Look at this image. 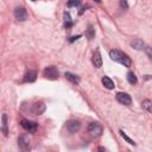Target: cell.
Returning a JSON list of instances; mask_svg holds the SVG:
<instances>
[{
    "label": "cell",
    "mask_w": 152,
    "mask_h": 152,
    "mask_svg": "<svg viewBox=\"0 0 152 152\" xmlns=\"http://www.w3.org/2000/svg\"><path fill=\"white\" fill-rule=\"evenodd\" d=\"M109 57H110L112 61L118 62V63L122 64L124 66H127V68H128V66L132 65L131 58H129L127 55H125L124 52H121L120 50H116V49L110 50V51H109Z\"/></svg>",
    "instance_id": "cell-1"
},
{
    "label": "cell",
    "mask_w": 152,
    "mask_h": 152,
    "mask_svg": "<svg viewBox=\"0 0 152 152\" xmlns=\"http://www.w3.org/2000/svg\"><path fill=\"white\" fill-rule=\"evenodd\" d=\"M88 132L91 137H100L103 132V127L99 124V122H91L89 126H88Z\"/></svg>",
    "instance_id": "cell-2"
},
{
    "label": "cell",
    "mask_w": 152,
    "mask_h": 152,
    "mask_svg": "<svg viewBox=\"0 0 152 152\" xmlns=\"http://www.w3.org/2000/svg\"><path fill=\"white\" fill-rule=\"evenodd\" d=\"M43 75H44V77H46L49 80H57L58 78V70L56 66L51 65V66H48L44 69Z\"/></svg>",
    "instance_id": "cell-3"
},
{
    "label": "cell",
    "mask_w": 152,
    "mask_h": 152,
    "mask_svg": "<svg viewBox=\"0 0 152 152\" xmlns=\"http://www.w3.org/2000/svg\"><path fill=\"white\" fill-rule=\"evenodd\" d=\"M18 146L21 151H28L30 150V138L27 134H21L18 139Z\"/></svg>",
    "instance_id": "cell-4"
},
{
    "label": "cell",
    "mask_w": 152,
    "mask_h": 152,
    "mask_svg": "<svg viewBox=\"0 0 152 152\" xmlns=\"http://www.w3.org/2000/svg\"><path fill=\"white\" fill-rule=\"evenodd\" d=\"M20 125H21V127L24 129H26L27 132H31V133H34L36 129H37V127H38V124L37 122L30 121V120H25V119H23L20 121Z\"/></svg>",
    "instance_id": "cell-5"
},
{
    "label": "cell",
    "mask_w": 152,
    "mask_h": 152,
    "mask_svg": "<svg viewBox=\"0 0 152 152\" xmlns=\"http://www.w3.org/2000/svg\"><path fill=\"white\" fill-rule=\"evenodd\" d=\"M116 100L118 102H120L121 104H125V106H129L132 103V97L127 94V93H118L116 94Z\"/></svg>",
    "instance_id": "cell-6"
},
{
    "label": "cell",
    "mask_w": 152,
    "mask_h": 152,
    "mask_svg": "<svg viewBox=\"0 0 152 152\" xmlns=\"http://www.w3.org/2000/svg\"><path fill=\"white\" fill-rule=\"evenodd\" d=\"M14 17L18 21H25L27 19V12L24 7H17L14 10Z\"/></svg>",
    "instance_id": "cell-7"
},
{
    "label": "cell",
    "mask_w": 152,
    "mask_h": 152,
    "mask_svg": "<svg viewBox=\"0 0 152 152\" xmlns=\"http://www.w3.org/2000/svg\"><path fill=\"white\" fill-rule=\"evenodd\" d=\"M81 128V122L78 120H69L66 122V129L70 133H76Z\"/></svg>",
    "instance_id": "cell-8"
},
{
    "label": "cell",
    "mask_w": 152,
    "mask_h": 152,
    "mask_svg": "<svg viewBox=\"0 0 152 152\" xmlns=\"http://www.w3.org/2000/svg\"><path fill=\"white\" fill-rule=\"evenodd\" d=\"M91 61H93V64H94L95 68H101L102 66V58H101V53H100L99 50H95L94 51Z\"/></svg>",
    "instance_id": "cell-9"
},
{
    "label": "cell",
    "mask_w": 152,
    "mask_h": 152,
    "mask_svg": "<svg viewBox=\"0 0 152 152\" xmlns=\"http://www.w3.org/2000/svg\"><path fill=\"white\" fill-rule=\"evenodd\" d=\"M36 78H37V72H36L34 70H28V71L25 74V76H24V82L31 83V82H34Z\"/></svg>",
    "instance_id": "cell-10"
},
{
    "label": "cell",
    "mask_w": 152,
    "mask_h": 152,
    "mask_svg": "<svg viewBox=\"0 0 152 152\" xmlns=\"http://www.w3.org/2000/svg\"><path fill=\"white\" fill-rule=\"evenodd\" d=\"M1 131L4 135H8V128H7V115L2 114L1 116Z\"/></svg>",
    "instance_id": "cell-11"
},
{
    "label": "cell",
    "mask_w": 152,
    "mask_h": 152,
    "mask_svg": "<svg viewBox=\"0 0 152 152\" xmlns=\"http://www.w3.org/2000/svg\"><path fill=\"white\" fill-rule=\"evenodd\" d=\"M131 45L135 49V50H145V44H144V42L141 40V39H134L132 43H131Z\"/></svg>",
    "instance_id": "cell-12"
},
{
    "label": "cell",
    "mask_w": 152,
    "mask_h": 152,
    "mask_svg": "<svg viewBox=\"0 0 152 152\" xmlns=\"http://www.w3.org/2000/svg\"><path fill=\"white\" fill-rule=\"evenodd\" d=\"M65 77L74 84H78L80 83V77L75 74H71V72H65Z\"/></svg>",
    "instance_id": "cell-13"
},
{
    "label": "cell",
    "mask_w": 152,
    "mask_h": 152,
    "mask_svg": "<svg viewBox=\"0 0 152 152\" xmlns=\"http://www.w3.org/2000/svg\"><path fill=\"white\" fill-rule=\"evenodd\" d=\"M101 81H102V84H103V86H104L107 89H113V88H114V82H113V81H112L109 77L103 76Z\"/></svg>",
    "instance_id": "cell-14"
},
{
    "label": "cell",
    "mask_w": 152,
    "mask_h": 152,
    "mask_svg": "<svg viewBox=\"0 0 152 152\" xmlns=\"http://www.w3.org/2000/svg\"><path fill=\"white\" fill-rule=\"evenodd\" d=\"M44 110H45V106H44L42 102H38V103L33 104V113H34V114L39 115V114H42Z\"/></svg>",
    "instance_id": "cell-15"
},
{
    "label": "cell",
    "mask_w": 152,
    "mask_h": 152,
    "mask_svg": "<svg viewBox=\"0 0 152 152\" xmlns=\"http://www.w3.org/2000/svg\"><path fill=\"white\" fill-rule=\"evenodd\" d=\"M127 81H128L129 84H135L138 82V78H137V76H135L134 72L129 71V72H127Z\"/></svg>",
    "instance_id": "cell-16"
},
{
    "label": "cell",
    "mask_w": 152,
    "mask_h": 152,
    "mask_svg": "<svg viewBox=\"0 0 152 152\" xmlns=\"http://www.w3.org/2000/svg\"><path fill=\"white\" fill-rule=\"evenodd\" d=\"M141 104H142V108H144V109H146V110L150 112V113L152 112V101H150V100H144Z\"/></svg>",
    "instance_id": "cell-17"
},
{
    "label": "cell",
    "mask_w": 152,
    "mask_h": 152,
    "mask_svg": "<svg viewBox=\"0 0 152 152\" xmlns=\"http://www.w3.org/2000/svg\"><path fill=\"white\" fill-rule=\"evenodd\" d=\"M64 23H65V27H70V26H72V20H71V18H70V14L68 13V12H65L64 13Z\"/></svg>",
    "instance_id": "cell-18"
},
{
    "label": "cell",
    "mask_w": 152,
    "mask_h": 152,
    "mask_svg": "<svg viewBox=\"0 0 152 152\" xmlns=\"http://www.w3.org/2000/svg\"><path fill=\"white\" fill-rule=\"evenodd\" d=\"M120 134H121V137H122V138H124L128 144H131V145H135V142H134V141H133V140H132V139H131V138H129V137H128V135H127L122 129H120Z\"/></svg>",
    "instance_id": "cell-19"
},
{
    "label": "cell",
    "mask_w": 152,
    "mask_h": 152,
    "mask_svg": "<svg viewBox=\"0 0 152 152\" xmlns=\"http://www.w3.org/2000/svg\"><path fill=\"white\" fill-rule=\"evenodd\" d=\"M86 36L88 37V39H93V38H94V36H95V31H94L93 26H89V28H88L87 32H86Z\"/></svg>",
    "instance_id": "cell-20"
},
{
    "label": "cell",
    "mask_w": 152,
    "mask_h": 152,
    "mask_svg": "<svg viewBox=\"0 0 152 152\" xmlns=\"http://www.w3.org/2000/svg\"><path fill=\"white\" fill-rule=\"evenodd\" d=\"M80 5H81V0H69L66 4L68 7H77Z\"/></svg>",
    "instance_id": "cell-21"
},
{
    "label": "cell",
    "mask_w": 152,
    "mask_h": 152,
    "mask_svg": "<svg viewBox=\"0 0 152 152\" xmlns=\"http://www.w3.org/2000/svg\"><path fill=\"white\" fill-rule=\"evenodd\" d=\"M120 6L124 7V8H127L128 7V4H127L126 0H120Z\"/></svg>",
    "instance_id": "cell-22"
},
{
    "label": "cell",
    "mask_w": 152,
    "mask_h": 152,
    "mask_svg": "<svg viewBox=\"0 0 152 152\" xmlns=\"http://www.w3.org/2000/svg\"><path fill=\"white\" fill-rule=\"evenodd\" d=\"M94 1H96L97 4H100V2H101V0H94Z\"/></svg>",
    "instance_id": "cell-23"
},
{
    "label": "cell",
    "mask_w": 152,
    "mask_h": 152,
    "mask_svg": "<svg viewBox=\"0 0 152 152\" xmlns=\"http://www.w3.org/2000/svg\"><path fill=\"white\" fill-rule=\"evenodd\" d=\"M32 1H34V0H32Z\"/></svg>",
    "instance_id": "cell-24"
}]
</instances>
